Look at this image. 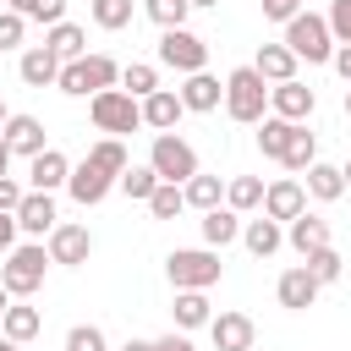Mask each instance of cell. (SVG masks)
<instances>
[{
    "label": "cell",
    "mask_w": 351,
    "mask_h": 351,
    "mask_svg": "<svg viewBox=\"0 0 351 351\" xmlns=\"http://www.w3.org/2000/svg\"><path fill=\"white\" fill-rule=\"evenodd\" d=\"M252 71L274 88V82H291L296 77V55L285 49V44H258V60H252Z\"/></svg>",
    "instance_id": "obj_22"
},
{
    "label": "cell",
    "mask_w": 351,
    "mask_h": 351,
    "mask_svg": "<svg viewBox=\"0 0 351 351\" xmlns=\"http://www.w3.org/2000/svg\"><path fill=\"white\" fill-rule=\"evenodd\" d=\"M296 60H307V66H324V60H335V38H329V22L324 16H313V11H296L291 22H285V38H280Z\"/></svg>",
    "instance_id": "obj_4"
},
{
    "label": "cell",
    "mask_w": 351,
    "mask_h": 351,
    "mask_svg": "<svg viewBox=\"0 0 351 351\" xmlns=\"http://www.w3.org/2000/svg\"><path fill=\"white\" fill-rule=\"evenodd\" d=\"M93 22H99L104 33H121V27L132 22V0H93Z\"/></svg>",
    "instance_id": "obj_38"
},
{
    "label": "cell",
    "mask_w": 351,
    "mask_h": 351,
    "mask_svg": "<svg viewBox=\"0 0 351 351\" xmlns=\"http://www.w3.org/2000/svg\"><path fill=\"white\" fill-rule=\"evenodd\" d=\"M66 176H71V159L60 154V148H44V154H33L27 159V181H33V192H60L66 186Z\"/></svg>",
    "instance_id": "obj_14"
},
{
    "label": "cell",
    "mask_w": 351,
    "mask_h": 351,
    "mask_svg": "<svg viewBox=\"0 0 351 351\" xmlns=\"http://www.w3.org/2000/svg\"><path fill=\"white\" fill-rule=\"evenodd\" d=\"M236 236H241V214H236V208H208V214H203V247L219 252V247H230Z\"/></svg>",
    "instance_id": "obj_26"
},
{
    "label": "cell",
    "mask_w": 351,
    "mask_h": 351,
    "mask_svg": "<svg viewBox=\"0 0 351 351\" xmlns=\"http://www.w3.org/2000/svg\"><path fill=\"white\" fill-rule=\"evenodd\" d=\"M346 115H351V88H346Z\"/></svg>",
    "instance_id": "obj_55"
},
{
    "label": "cell",
    "mask_w": 351,
    "mask_h": 351,
    "mask_svg": "<svg viewBox=\"0 0 351 351\" xmlns=\"http://www.w3.org/2000/svg\"><path fill=\"white\" fill-rule=\"evenodd\" d=\"M340 77H346V88H351V44H335V60H329Z\"/></svg>",
    "instance_id": "obj_45"
},
{
    "label": "cell",
    "mask_w": 351,
    "mask_h": 351,
    "mask_svg": "<svg viewBox=\"0 0 351 351\" xmlns=\"http://www.w3.org/2000/svg\"><path fill=\"white\" fill-rule=\"evenodd\" d=\"M22 27H27V22H22L16 11H0V49H16V44H22Z\"/></svg>",
    "instance_id": "obj_41"
},
{
    "label": "cell",
    "mask_w": 351,
    "mask_h": 351,
    "mask_svg": "<svg viewBox=\"0 0 351 351\" xmlns=\"http://www.w3.org/2000/svg\"><path fill=\"white\" fill-rule=\"evenodd\" d=\"M258 5H263V16H269V22H291V16L302 11V0H258Z\"/></svg>",
    "instance_id": "obj_42"
},
{
    "label": "cell",
    "mask_w": 351,
    "mask_h": 351,
    "mask_svg": "<svg viewBox=\"0 0 351 351\" xmlns=\"http://www.w3.org/2000/svg\"><path fill=\"white\" fill-rule=\"evenodd\" d=\"M0 351H22V346H16V340H5V335H0Z\"/></svg>",
    "instance_id": "obj_51"
},
{
    "label": "cell",
    "mask_w": 351,
    "mask_h": 351,
    "mask_svg": "<svg viewBox=\"0 0 351 351\" xmlns=\"http://www.w3.org/2000/svg\"><path fill=\"white\" fill-rule=\"evenodd\" d=\"M5 170H11V148L0 143V176H5Z\"/></svg>",
    "instance_id": "obj_49"
},
{
    "label": "cell",
    "mask_w": 351,
    "mask_h": 351,
    "mask_svg": "<svg viewBox=\"0 0 351 351\" xmlns=\"http://www.w3.org/2000/svg\"><path fill=\"white\" fill-rule=\"evenodd\" d=\"M181 208H186V197H181V186H170V181H159V186H154V197H148V214H154V219H176Z\"/></svg>",
    "instance_id": "obj_37"
},
{
    "label": "cell",
    "mask_w": 351,
    "mask_h": 351,
    "mask_svg": "<svg viewBox=\"0 0 351 351\" xmlns=\"http://www.w3.org/2000/svg\"><path fill=\"white\" fill-rule=\"evenodd\" d=\"M165 274H170L176 291H208V285H219L225 263H219L214 247H176V252L165 258Z\"/></svg>",
    "instance_id": "obj_3"
},
{
    "label": "cell",
    "mask_w": 351,
    "mask_h": 351,
    "mask_svg": "<svg viewBox=\"0 0 351 351\" xmlns=\"http://www.w3.org/2000/svg\"><path fill=\"white\" fill-rule=\"evenodd\" d=\"M241 241H247V252L269 258V252H280V247H285V230H280V219L258 214V219H247V225H241Z\"/></svg>",
    "instance_id": "obj_24"
},
{
    "label": "cell",
    "mask_w": 351,
    "mask_h": 351,
    "mask_svg": "<svg viewBox=\"0 0 351 351\" xmlns=\"http://www.w3.org/2000/svg\"><path fill=\"white\" fill-rule=\"evenodd\" d=\"M55 225H60L55 197H49V192H22V203H16V230H27V236H49Z\"/></svg>",
    "instance_id": "obj_15"
},
{
    "label": "cell",
    "mask_w": 351,
    "mask_h": 351,
    "mask_svg": "<svg viewBox=\"0 0 351 351\" xmlns=\"http://www.w3.org/2000/svg\"><path fill=\"white\" fill-rule=\"evenodd\" d=\"M170 313H176V329H181V335H186V329H203V324L214 318L203 291H176V307H170Z\"/></svg>",
    "instance_id": "obj_27"
},
{
    "label": "cell",
    "mask_w": 351,
    "mask_h": 351,
    "mask_svg": "<svg viewBox=\"0 0 351 351\" xmlns=\"http://www.w3.org/2000/svg\"><path fill=\"white\" fill-rule=\"evenodd\" d=\"M302 269H307L318 285H335V280H340V269H346V258H340L335 247H318V252H307V263H302Z\"/></svg>",
    "instance_id": "obj_35"
},
{
    "label": "cell",
    "mask_w": 351,
    "mask_h": 351,
    "mask_svg": "<svg viewBox=\"0 0 351 351\" xmlns=\"http://www.w3.org/2000/svg\"><path fill=\"white\" fill-rule=\"evenodd\" d=\"M181 115H186V110H181V93H170V88H154V93L143 99V126H154V132H176Z\"/></svg>",
    "instance_id": "obj_20"
},
{
    "label": "cell",
    "mask_w": 351,
    "mask_h": 351,
    "mask_svg": "<svg viewBox=\"0 0 351 351\" xmlns=\"http://www.w3.org/2000/svg\"><path fill=\"white\" fill-rule=\"evenodd\" d=\"M115 82H121V66H115L110 55H82V60L60 66V77H55V88L71 93V99H93V93H104V88H115Z\"/></svg>",
    "instance_id": "obj_5"
},
{
    "label": "cell",
    "mask_w": 351,
    "mask_h": 351,
    "mask_svg": "<svg viewBox=\"0 0 351 351\" xmlns=\"http://www.w3.org/2000/svg\"><path fill=\"white\" fill-rule=\"evenodd\" d=\"M16 71H22V82H27V88H55V77H60V60H55L44 44H33V49H22Z\"/></svg>",
    "instance_id": "obj_21"
},
{
    "label": "cell",
    "mask_w": 351,
    "mask_h": 351,
    "mask_svg": "<svg viewBox=\"0 0 351 351\" xmlns=\"http://www.w3.org/2000/svg\"><path fill=\"white\" fill-rule=\"evenodd\" d=\"M88 115H93V126H99V132H110V137H126V132H137V126H143V104H137L132 93H121V88L93 93V99H88Z\"/></svg>",
    "instance_id": "obj_8"
},
{
    "label": "cell",
    "mask_w": 351,
    "mask_h": 351,
    "mask_svg": "<svg viewBox=\"0 0 351 351\" xmlns=\"http://www.w3.org/2000/svg\"><path fill=\"white\" fill-rule=\"evenodd\" d=\"M324 22H329V38L335 44H351V0H335Z\"/></svg>",
    "instance_id": "obj_39"
},
{
    "label": "cell",
    "mask_w": 351,
    "mask_h": 351,
    "mask_svg": "<svg viewBox=\"0 0 351 351\" xmlns=\"http://www.w3.org/2000/svg\"><path fill=\"white\" fill-rule=\"evenodd\" d=\"M225 115L241 121V126H258L269 115V82L252 71V66H236L225 77Z\"/></svg>",
    "instance_id": "obj_2"
},
{
    "label": "cell",
    "mask_w": 351,
    "mask_h": 351,
    "mask_svg": "<svg viewBox=\"0 0 351 351\" xmlns=\"http://www.w3.org/2000/svg\"><path fill=\"white\" fill-rule=\"evenodd\" d=\"M11 11H16L22 22H33V11H38V0H11Z\"/></svg>",
    "instance_id": "obj_47"
},
{
    "label": "cell",
    "mask_w": 351,
    "mask_h": 351,
    "mask_svg": "<svg viewBox=\"0 0 351 351\" xmlns=\"http://www.w3.org/2000/svg\"><path fill=\"white\" fill-rule=\"evenodd\" d=\"M115 186H121V192H126L132 203H148V197H154V186H159V176H154L148 165H126Z\"/></svg>",
    "instance_id": "obj_34"
},
{
    "label": "cell",
    "mask_w": 351,
    "mask_h": 351,
    "mask_svg": "<svg viewBox=\"0 0 351 351\" xmlns=\"http://www.w3.org/2000/svg\"><path fill=\"white\" fill-rule=\"evenodd\" d=\"M313 104H318V93H313L302 77H291V82H274V88H269V115H280V121H291V126H302V121L313 115Z\"/></svg>",
    "instance_id": "obj_10"
},
{
    "label": "cell",
    "mask_w": 351,
    "mask_h": 351,
    "mask_svg": "<svg viewBox=\"0 0 351 351\" xmlns=\"http://www.w3.org/2000/svg\"><path fill=\"white\" fill-rule=\"evenodd\" d=\"M126 165H132V159H126V143H121V137H99V143L88 148V159H82V165H71V176H66L71 203H82V208L104 203V197L115 192V181H121V170H126Z\"/></svg>",
    "instance_id": "obj_1"
},
{
    "label": "cell",
    "mask_w": 351,
    "mask_h": 351,
    "mask_svg": "<svg viewBox=\"0 0 351 351\" xmlns=\"http://www.w3.org/2000/svg\"><path fill=\"white\" fill-rule=\"evenodd\" d=\"M181 197H186V208H197V214H208V208H219V197H225V186H219V176H192L186 186H181Z\"/></svg>",
    "instance_id": "obj_30"
},
{
    "label": "cell",
    "mask_w": 351,
    "mask_h": 351,
    "mask_svg": "<svg viewBox=\"0 0 351 351\" xmlns=\"http://www.w3.org/2000/svg\"><path fill=\"white\" fill-rule=\"evenodd\" d=\"M307 197H318V203H335L340 192H346V176H340V165H324V159H313L307 165V186H302Z\"/></svg>",
    "instance_id": "obj_25"
},
{
    "label": "cell",
    "mask_w": 351,
    "mask_h": 351,
    "mask_svg": "<svg viewBox=\"0 0 351 351\" xmlns=\"http://www.w3.org/2000/svg\"><path fill=\"white\" fill-rule=\"evenodd\" d=\"M302 208H307L302 181H291V176H285V181H269V186H263V214H269V219H285V225H291Z\"/></svg>",
    "instance_id": "obj_16"
},
{
    "label": "cell",
    "mask_w": 351,
    "mask_h": 351,
    "mask_svg": "<svg viewBox=\"0 0 351 351\" xmlns=\"http://www.w3.org/2000/svg\"><path fill=\"white\" fill-rule=\"evenodd\" d=\"M285 241H291V247H296V252L307 258V252H318V247H329V219H318V214H307V208H302V214L291 219V230H285Z\"/></svg>",
    "instance_id": "obj_23"
},
{
    "label": "cell",
    "mask_w": 351,
    "mask_h": 351,
    "mask_svg": "<svg viewBox=\"0 0 351 351\" xmlns=\"http://www.w3.org/2000/svg\"><path fill=\"white\" fill-rule=\"evenodd\" d=\"M16 203H22V186L11 176H0V214H16Z\"/></svg>",
    "instance_id": "obj_43"
},
{
    "label": "cell",
    "mask_w": 351,
    "mask_h": 351,
    "mask_svg": "<svg viewBox=\"0 0 351 351\" xmlns=\"http://www.w3.org/2000/svg\"><path fill=\"white\" fill-rule=\"evenodd\" d=\"M252 318L247 313H214L208 318V340H214V351H252Z\"/></svg>",
    "instance_id": "obj_13"
},
{
    "label": "cell",
    "mask_w": 351,
    "mask_h": 351,
    "mask_svg": "<svg viewBox=\"0 0 351 351\" xmlns=\"http://www.w3.org/2000/svg\"><path fill=\"white\" fill-rule=\"evenodd\" d=\"M5 115H11V110H5V99H0V126H5Z\"/></svg>",
    "instance_id": "obj_54"
},
{
    "label": "cell",
    "mask_w": 351,
    "mask_h": 351,
    "mask_svg": "<svg viewBox=\"0 0 351 351\" xmlns=\"http://www.w3.org/2000/svg\"><path fill=\"white\" fill-rule=\"evenodd\" d=\"M225 208H236V214L263 208V181H258V176H236V181L225 186Z\"/></svg>",
    "instance_id": "obj_32"
},
{
    "label": "cell",
    "mask_w": 351,
    "mask_h": 351,
    "mask_svg": "<svg viewBox=\"0 0 351 351\" xmlns=\"http://www.w3.org/2000/svg\"><path fill=\"white\" fill-rule=\"evenodd\" d=\"M148 170H154L159 181H170V186H186V181L197 176V148H192L186 137H176V132H154Z\"/></svg>",
    "instance_id": "obj_6"
},
{
    "label": "cell",
    "mask_w": 351,
    "mask_h": 351,
    "mask_svg": "<svg viewBox=\"0 0 351 351\" xmlns=\"http://www.w3.org/2000/svg\"><path fill=\"white\" fill-rule=\"evenodd\" d=\"M186 5H192V11H197V5H219V0H186Z\"/></svg>",
    "instance_id": "obj_52"
},
{
    "label": "cell",
    "mask_w": 351,
    "mask_h": 351,
    "mask_svg": "<svg viewBox=\"0 0 351 351\" xmlns=\"http://www.w3.org/2000/svg\"><path fill=\"white\" fill-rule=\"evenodd\" d=\"M219 99H225V82H219V77H208V71H192V77L181 82V110H192V115L219 110Z\"/></svg>",
    "instance_id": "obj_18"
},
{
    "label": "cell",
    "mask_w": 351,
    "mask_h": 351,
    "mask_svg": "<svg viewBox=\"0 0 351 351\" xmlns=\"http://www.w3.org/2000/svg\"><path fill=\"white\" fill-rule=\"evenodd\" d=\"M340 176H346V186H351V159H346V165H340Z\"/></svg>",
    "instance_id": "obj_53"
},
{
    "label": "cell",
    "mask_w": 351,
    "mask_h": 351,
    "mask_svg": "<svg viewBox=\"0 0 351 351\" xmlns=\"http://www.w3.org/2000/svg\"><path fill=\"white\" fill-rule=\"evenodd\" d=\"M143 11H148V22H159V33L165 27H186V0H143Z\"/></svg>",
    "instance_id": "obj_36"
},
{
    "label": "cell",
    "mask_w": 351,
    "mask_h": 351,
    "mask_svg": "<svg viewBox=\"0 0 351 351\" xmlns=\"http://www.w3.org/2000/svg\"><path fill=\"white\" fill-rule=\"evenodd\" d=\"M0 143H5L11 154H22V159H33V154H44V148H49V143H44V121H38V115H5Z\"/></svg>",
    "instance_id": "obj_12"
},
{
    "label": "cell",
    "mask_w": 351,
    "mask_h": 351,
    "mask_svg": "<svg viewBox=\"0 0 351 351\" xmlns=\"http://www.w3.org/2000/svg\"><path fill=\"white\" fill-rule=\"evenodd\" d=\"M5 307H11V291H5V285H0V318H5Z\"/></svg>",
    "instance_id": "obj_50"
},
{
    "label": "cell",
    "mask_w": 351,
    "mask_h": 351,
    "mask_svg": "<svg viewBox=\"0 0 351 351\" xmlns=\"http://www.w3.org/2000/svg\"><path fill=\"white\" fill-rule=\"evenodd\" d=\"M44 49H49L60 66H71V60H82V55H88V33H82L77 22H55V27L44 33Z\"/></svg>",
    "instance_id": "obj_19"
},
{
    "label": "cell",
    "mask_w": 351,
    "mask_h": 351,
    "mask_svg": "<svg viewBox=\"0 0 351 351\" xmlns=\"http://www.w3.org/2000/svg\"><path fill=\"white\" fill-rule=\"evenodd\" d=\"M285 143H291V121L263 115V121H258V148H263V159H280V154H285Z\"/></svg>",
    "instance_id": "obj_33"
},
{
    "label": "cell",
    "mask_w": 351,
    "mask_h": 351,
    "mask_svg": "<svg viewBox=\"0 0 351 351\" xmlns=\"http://www.w3.org/2000/svg\"><path fill=\"white\" fill-rule=\"evenodd\" d=\"M49 263H66V269H77V263H88V252H93V236H88V225H71V219H60L55 230H49Z\"/></svg>",
    "instance_id": "obj_11"
},
{
    "label": "cell",
    "mask_w": 351,
    "mask_h": 351,
    "mask_svg": "<svg viewBox=\"0 0 351 351\" xmlns=\"http://www.w3.org/2000/svg\"><path fill=\"white\" fill-rule=\"evenodd\" d=\"M44 269H49V252H44V241L11 247V252H5V263H0V285H5L11 296H33V291L44 285Z\"/></svg>",
    "instance_id": "obj_7"
},
{
    "label": "cell",
    "mask_w": 351,
    "mask_h": 351,
    "mask_svg": "<svg viewBox=\"0 0 351 351\" xmlns=\"http://www.w3.org/2000/svg\"><path fill=\"white\" fill-rule=\"evenodd\" d=\"M38 329H44L38 307H16V302H11V307H5V318H0V335H5V340H16V346H27Z\"/></svg>",
    "instance_id": "obj_28"
},
{
    "label": "cell",
    "mask_w": 351,
    "mask_h": 351,
    "mask_svg": "<svg viewBox=\"0 0 351 351\" xmlns=\"http://www.w3.org/2000/svg\"><path fill=\"white\" fill-rule=\"evenodd\" d=\"M121 351H154V340H126Z\"/></svg>",
    "instance_id": "obj_48"
},
{
    "label": "cell",
    "mask_w": 351,
    "mask_h": 351,
    "mask_svg": "<svg viewBox=\"0 0 351 351\" xmlns=\"http://www.w3.org/2000/svg\"><path fill=\"white\" fill-rule=\"evenodd\" d=\"M66 351H104V329H93V324H77V329L66 335Z\"/></svg>",
    "instance_id": "obj_40"
},
{
    "label": "cell",
    "mask_w": 351,
    "mask_h": 351,
    "mask_svg": "<svg viewBox=\"0 0 351 351\" xmlns=\"http://www.w3.org/2000/svg\"><path fill=\"white\" fill-rule=\"evenodd\" d=\"M16 247V214H0V252Z\"/></svg>",
    "instance_id": "obj_46"
},
{
    "label": "cell",
    "mask_w": 351,
    "mask_h": 351,
    "mask_svg": "<svg viewBox=\"0 0 351 351\" xmlns=\"http://www.w3.org/2000/svg\"><path fill=\"white\" fill-rule=\"evenodd\" d=\"M318 291H324V285H318V280H313L302 263H296V269H285V274H280V285H274L280 307H291V313H307V307L318 302Z\"/></svg>",
    "instance_id": "obj_17"
},
{
    "label": "cell",
    "mask_w": 351,
    "mask_h": 351,
    "mask_svg": "<svg viewBox=\"0 0 351 351\" xmlns=\"http://www.w3.org/2000/svg\"><path fill=\"white\" fill-rule=\"evenodd\" d=\"M313 159H318V137H313V132H307V121H302V126H291V143H285L280 165H285V170H307Z\"/></svg>",
    "instance_id": "obj_29"
},
{
    "label": "cell",
    "mask_w": 351,
    "mask_h": 351,
    "mask_svg": "<svg viewBox=\"0 0 351 351\" xmlns=\"http://www.w3.org/2000/svg\"><path fill=\"white\" fill-rule=\"evenodd\" d=\"M159 66H170V71H181V77H192V71H203V66H208V44H203L192 27H165V33H159Z\"/></svg>",
    "instance_id": "obj_9"
},
{
    "label": "cell",
    "mask_w": 351,
    "mask_h": 351,
    "mask_svg": "<svg viewBox=\"0 0 351 351\" xmlns=\"http://www.w3.org/2000/svg\"><path fill=\"white\" fill-rule=\"evenodd\" d=\"M154 88H159V66H148V60H132V66H121V93H132V99L143 104Z\"/></svg>",
    "instance_id": "obj_31"
},
{
    "label": "cell",
    "mask_w": 351,
    "mask_h": 351,
    "mask_svg": "<svg viewBox=\"0 0 351 351\" xmlns=\"http://www.w3.org/2000/svg\"><path fill=\"white\" fill-rule=\"evenodd\" d=\"M154 351H197V346H192L186 335H176V329H170V335H159V340H154Z\"/></svg>",
    "instance_id": "obj_44"
}]
</instances>
